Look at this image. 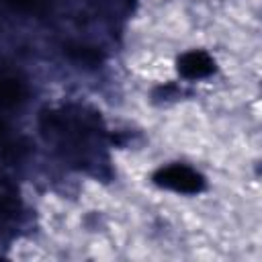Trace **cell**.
<instances>
[{"label":"cell","instance_id":"1","mask_svg":"<svg viewBox=\"0 0 262 262\" xmlns=\"http://www.w3.org/2000/svg\"><path fill=\"white\" fill-rule=\"evenodd\" d=\"M41 131L66 160L78 166L90 164L98 156L104 135L100 117L82 104H66L45 113Z\"/></svg>","mask_w":262,"mask_h":262},{"label":"cell","instance_id":"2","mask_svg":"<svg viewBox=\"0 0 262 262\" xmlns=\"http://www.w3.org/2000/svg\"><path fill=\"white\" fill-rule=\"evenodd\" d=\"M154 184L180 194H199L205 190V176L186 164H168L154 172Z\"/></svg>","mask_w":262,"mask_h":262},{"label":"cell","instance_id":"3","mask_svg":"<svg viewBox=\"0 0 262 262\" xmlns=\"http://www.w3.org/2000/svg\"><path fill=\"white\" fill-rule=\"evenodd\" d=\"M176 68L186 80H203L215 72V59L203 49H190L178 57Z\"/></svg>","mask_w":262,"mask_h":262},{"label":"cell","instance_id":"4","mask_svg":"<svg viewBox=\"0 0 262 262\" xmlns=\"http://www.w3.org/2000/svg\"><path fill=\"white\" fill-rule=\"evenodd\" d=\"M20 217V199L12 184L0 180V235L8 233Z\"/></svg>","mask_w":262,"mask_h":262},{"label":"cell","instance_id":"5","mask_svg":"<svg viewBox=\"0 0 262 262\" xmlns=\"http://www.w3.org/2000/svg\"><path fill=\"white\" fill-rule=\"evenodd\" d=\"M27 98V86L23 80L10 74H0V111H10L23 104Z\"/></svg>","mask_w":262,"mask_h":262},{"label":"cell","instance_id":"6","mask_svg":"<svg viewBox=\"0 0 262 262\" xmlns=\"http://www.w3.org/2000/svg\"><path fill=\"white\" fill-rule=\"evenodd\" d=\"M66 55L74 61V63H82V66H98L102 55L96 47H88V45H80V43H74V45H68L66 47Z\"/></svg>","mask_w":262,"mask_h":262},{"label":"cell","instance_id":"7","mask_svg":"<svg viewBox=\"0 0 262 262\" xmlns=\"http://www.w3.org/2000/svg\"><path fill=\"white\" fill-rule=\"evenodd\" d=\"M6 2H8L14 10H20V12H35L43 0H6Z\"/></svg>","mask_w":262,"mask_h":262},{"label":"cell","instance_id":"8","mask_svg":"<svg viewBox=\"0 0 262 262\" xmlns=\"http://www.w3.org/2000/svg\"><path fill=\"white\" fill-rule=\"evenodd\" d=\"M0 147L2 149H12L14 147V141L10 137V129L4 125V121L0 119Z\"/></svg>","mask_w":262,"mask_h":262}]
</instances>
